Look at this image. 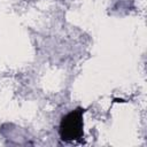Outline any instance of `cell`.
Segmentation results:
<instances>
[{
	"label": "cell",
	"mask_w": 147,
	"mask_h": 147,
	"mask_svg": "<svg viewBox=\"0 0 147 147\" xmlns=\"http://www.w3.org/2000/svg\"><path fill=\"white\" fill-rule=\"evenodd\" d=\"M85 109L77 107L61 118L59 125V136L65 142H80L84 137V115Z\"/></svg>",
	"instance_id": "obj_1"
}]
</instances>
